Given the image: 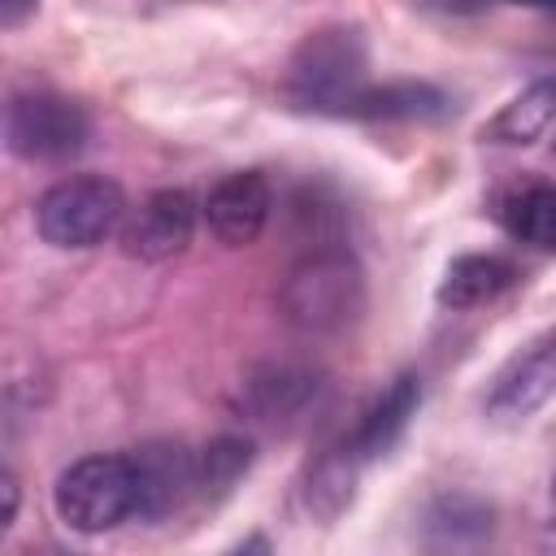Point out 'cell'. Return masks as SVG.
I'll return each instance as SVG.
<instances>
[{
	"instance_id": "obj_1",
	"label": "cell",
	"mask_w": 556,
	"mask_h": 556,
	"mask_svg": "<svg viewBox=\"0 0 556 556\" xmlns=\"http://www.w3.org/2000/svg\"><path fill=\"white\" fill-rule=\"evenodd\" d=\"M282 313L304 334H334L365 308V274L348 252L313 248L282 278Z\"/></svg>"
},
{
	"instance_id": "obj_17",
	"label": "cell",
	"mask_w": 556,
	"mask_h": 556,
	"mask_svg": "<svg viewBox=\"0 0 556 556\" xmlns=\"http://www.w3.org/2000/svg\"><path fill=\"white\" fill-rule=\"evenodd\" d=\"M252 465V443L239 434H222L213 439L204 452H195V495H226Z\"/></svg>"
},
{
	"instance_id": "obj_5",
	"label": "cell",
	"mask_w": 556,
	"mask_h": 556,
	"mask_svg": "<svg viewBox=\"0 0 556 556\" xmlns=\"http://www.w3.org/2000/svg\"><path fill=\"white\" fill-rule=\"evenodd\" d=\"M4 139L22 161H70L87 143V117L65 96L22 91L4 109Z\"/></svg>"
},
{
	"instance_id": "obj_9",
	"label": "cell",
	"mask_w": 556,
	"mask_h": 556,
	"mask_svg": "<svg viewBox=\"0 0 556 556\" xmlns=\"http://www.w3.org/2000/svg\"><path fill=\"white\" fill-rule=\"evenodd\" d=\"M130 460H135V478H139V517L143 521L169 517L200 486V478H195V452H187L174 439L143 443V447L130 452Z\"/></svg>"
},
{
	"instance_id": "obj_11",
	"label": "cell",
	"mask_w": 556,
	"mask_h": 556,
	"mask_svg": "<svg viewBox=\"0 0 556 556\" xmlns=\"http://www.w3.org/2000/svg\"><path fill=\"white\" fill-rule=\"evenodd\" d=\"M513 261L495 256V252H465L456 256L447 269H443V282H439V304L443 308H478V304H491L500 291L513 287Z\"/></svg>"
},
{
	"instance_id": "obj_16",
	"label": "cell",
	"mask_w": 556,
	"mask_h": 556,
	"mask_svg": "<svg viewBox=\"0 0 556 556\" xmlns=\"http://www.w3.org/2000/svg\"><path fill=\"white\" fill-rule=\"evenodd\" d=\"M508 230L539 248V252H556V182H530L508 200Z\"/></svg>"
},
{
	"instance_id": "obj_3",
	"label": "cell",
	"mask_w": 556,
	"mask_h": 556,
	"mask_svg": "<svg viewBox=\"0 0 556 556\" xmlns=\"http://www.w3.org/2000/svg\"><path fill=\"white\" fill-rule=\"evenodd\" d=\"M52 504H56V517L83 534H104L139 517V478H135L130 452L126 456L96 452L74 460L70 469H61L52 486Z\"/></svg>"
},
{
	"instance_id": "obj_12",
	"label": "cell",
	"mask_w": 556,
	"mask_h": 556,
	"mask_svg": "<svg viewBox=\"0 0 556 556\" xmlns=\"http://www.w3.org/2000/svg\"><path fill=\"white\" fill-rule=\"evenodd\" d=\"M317 374L300 369V365H265L252 382H248V408L278 426V421H295L300 413H308V404H317Z\"/></svg>"
},
{
	"instance_id": "obj_19",
	"label": "cell",
	"mask_w": 556,
	"mask_h": 556,
	"mask_svg": "<svg viewBox=\"0 0 556 556\" xmlns=\"http://www.w3.org/2000/svg\"><path fill=\"white\" fill-rule=\"evenodd\" d=\"M0 491H4L0 530H9V526H13V517H17V478H13V469H4V473H0Z\"/></svg>"
},
{
	"instance_id": "obj_6",
	"label": "cell",
	"mask_w": 556,
	"mask_h": 556,
	"mask_svg": "<svg viewBox=\"0 0 556 556\" xmlns=\"http://www.w3.org/2000/svg\"><path fill=\"white\" fill-rule=\"evenodd\" d=\"M552 395H556V330L530 339L517 356H508V365L495 374L482 408L491 421L513 426V421H526L530 413H539Z\"/></svg>"
},
{
	"instance_id": "obj_4",
	"label": "cell",
	"mask_w": 556,
	"mask_h": 556,
	"mask_svg": "<svg viewBox=\"0 0 556 556\" xmlns=\"http://www.w3.org/2000/svg\"><path fill=\"white\" fill-rule=\"evenodd\" d=\"M126 217V195L113 178L74 174L52 182L35 204V230L52 248H96Z\"/></svg>"
},
{
	"instance_id": "obj_18",
	"label": "cell",
	"mask_w": 556,
	"mask_h": 556,
	"mask_svg": "<svg viewBox=\"0 0 556 556\" xmlns=\"http://www.w3.org/2000/svg\"><path fill=\"white\" fill-rule=\"evenodd\" d=\"M426 521L447 543H460V530H469L473 539H482L491 530V508L478 504V500H469V495H443V500H434V508H430Z\"/></svg>"
},
{
	"instance_id": "obj_2",
	"label": "cell",
	"mask_w": 556,
	"mask_h": 556,
	"mask_svg": "<svg viewBox=\"0 0 556 556\" xmlns=\"http://www.w3.org/2000/svg\"><path fill=\"white\" fill-rule=\"evenodd\" d=\"M365 43L348 26L317 30L300 43L287 70V100L313 113L348 117L352 100L365 91Z\"/></svg>"
},
{
	"instance_id": "obj_15",
	"label": "cell",
	"mask_w": 556,
	"mask_h": 556,
	"mask_svg": "<svg viewBox=\"0 0 556 556\" xmlns=\"http://www.w3.org/2000/svg\"><path fill=\"white\" fill-rule=\"evenodd\" d=\"M443 91L426 87V83H382V87H365L348 117H434L443 113Z\"/></svg>"
},
{
	"instance_id": "obj_10",
	"label": "cell",
	"mask_w": 556,
	"mask_h": 556,
	"mask_svg": "<svg viewBox=\"0 0 556 556\" xmlns=\"http://www.w3.org/2000/svg\"><path fill=\"white\" fill-rule=\"evenodd\" d=\"M417 404H421V382H417L413 374L391 378V387H382V395H374V404L361 413V421L352 426V434L343 439V447H348L361 465L387 456V452L400 443V434L408 430Z\"/></svg>"
},
{
	"instance_id": "obj_20",
	"label": "cell",
	"mask_w": 556,
	"mask_h": 556,
	"mask_svg": "<svg viewBox=\"0 0 556 556\" xmlns=\"http://www.w3.org/2000/svg\"><path fill=\"white\" fill-rule=\"evenodd\" d=\"M26 13H35V0H0V22L4 26H17Z\"/></svg>"
},
{
	"instance_id": "obj_21",
	"label": "cell",
	"mask_w": 556,
	"mask_h": 556,
	"mask_svg": "<svg viewBox=\"0 0 556 556\" xmlns=\"http://www.w3.org/2000/svg\"><path fill=\"white\" fill-rule=\"evenodd\" d=\"M552 513H556V473H552Z\"/></svg>"
},
{
	"instance_id": "obj_8",
	"label": "cell",
	"mask_w": 556,
	"mask_h": 556,
	"mask_svg": "<svg viewBox=\"0 0 556 556\" xmlns=\"http://www.w3.org/2000/svg\"><path fill=\"white\" fill-rule=\"evenodd\" d=\"M269 213H274V191L265 182L261 169H239V174H226L208 200H204V222L208 230L226 243V248H248L261 239V230L269 226Z\"/></svg>"
},
{
	"instance_id": "obj_13",
	"label": "cell",
	"mask_w": 556,
	"mask_h": 556,
	"mask_svg": "<svg viewBox=\"0 0 556 556\" xmlns=\"http://www.w3.org/2000/svg\"><path fill=\"white\" fill-rule=\"evenodd\" d=\"M552 122H556V74H552V78H539V83H530L521 96H513V100L482 126V139H491V143H530V139H539Z\"/></svg>"
},
{
	"instance_id": "obj_14",
	"label": "cell",
	"mask_w": 556,
	"mask_h": 556,
	"mask_svg": "<svg viewBox=\"0 0 556 556\" xmlns=\"http://www.w3.org/2000/svg\"><path fill=\"white\" fill-rule=\"evenodd\" d=\"M356 473H361V460L339 443V447H330L317 465H313V473H308V486H304V500H308V513H317V517H326V521H334L348 504H352V491H356Z\"/></svg>"
},
{
	"instance_id": "obj_7",
	"label": "cell",
	"mask_w": 556,
	"mask_h": 556,
	"mask_svg": "<svg viewBox=\"0 0 556 556\" xmlns=\"http://www.w3.org/2000/svg\"><path fill=\"white\" fill-rule=\"evenodd\" d=\"M191 235H195V195L182 187H165V191H152L130 213V222L122 226V248L126 256L156 265L187 252Z\"/></svg>"
}]
</instances>
